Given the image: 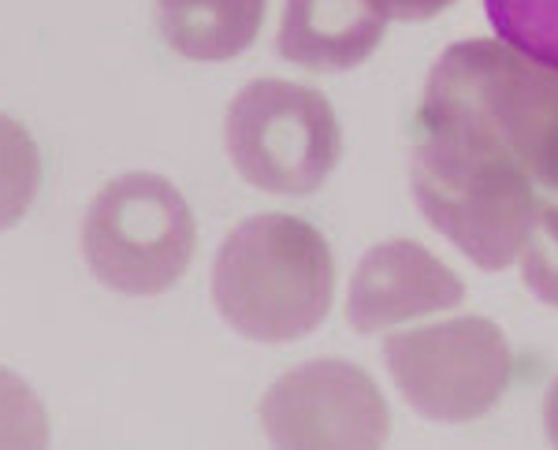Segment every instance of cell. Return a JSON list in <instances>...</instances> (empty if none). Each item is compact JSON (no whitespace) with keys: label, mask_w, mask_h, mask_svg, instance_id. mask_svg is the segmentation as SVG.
<instances>
[{"label":"cell","mask_w":558,"mask_h":450,"mask_svg":"<svg viewBox=\"0 0 558 450\" xmlns=\"http://www.w3.org/2000/svg\"><path fill=\"white\" fill-rule=\"evenodd\" d=\"M395 387L421 417L465 425L499 406L514 376L510 343L492 320L454 317L384 343Z\"/></svg>","instance_id":"5"},{"label":"cell","mask_w":558,"mask_h":450,"mask_svg":"<svg viewBox=\"0 0 558 450\" xmlns=\"http://www.w3.org/2000/svg\"><path fill=\"white\" fill-rule=\"evenodd\" d=\"M410 183L432 228L476 268L499 272L518 260L539 194L495 127L462 41L439 57L421 94Z\"/></svg>","instance_id":"1"},{"label":"cell","mask_w":558,"mask_h":450,"mask_svg":"<svg viewBox=\"0 0 558 450\" xmlns=\"http://www.w3.org/2000/svg\"><path fill=\"white\" fill-rule=\"evenodd\" d=\"M260 425L276 447L373 450L387 443L391 410L365 368L343 357H317L268 387Z\"/></svg>","instance_id":"6"},{"label":"cell","mask_w":558,"mask_h":450,"mask_svg":"<svg viewBox=\"0 0 558 450\" xmlns=\"http://www.w3.org/2000/svg\"><path fill=\"white\" fill-rule=\"evenodd\" d=\"M380 12L387 20H399V23H428L436 20L439 12L454 4V0H376Z\"/></svg>","instance_id":"15"},{"label":"cell","mask_w":558,"mask_h":450,"mask_svg":"<svg viewBox=\"0 0 558 450\" xmlns=\"http://www.w3.org/2000/svg\"><path fill=\"white\" fill-rule=\"evenodd\" d=\"M194 212L168 179L120 175L89 202L83 254L89 272L131 299L165 294L194 257Z\"/></svg>","instance_id":"3"},{"label":"cell","mask_w":558,"mask_h":450,"mask_svg":"<svg viewBox=\"0 0 558 450\" xmlns=\"http://www.w3.org/2000/svg\"><path fill=\"white\" fill-rule=\"evenodd\" d=\"M223 142L250 186L279 197L317 194L343 157L328 97L283 78H257L228 108Z\"/></svg>","instance_id":"4"},{"label":"cell","mask_w":558,"mask_h":450,"mask_svg":"<svg viewBox=\"0 0 558 450\" xmlns=\"http://www.w3.org/2000/svg\"><path fill=\"white\" fill-rule=\"evenodd\" d=\"M387 15L376 0H287L279 20V57L305 71H350L384 41Z\"/></svg>","instance_id":"9"},{"label":"cell","mask_w":558,"mask_h":450,"mask_svg":"<svg viewBox=\"0 0 558 450\" xmlns=\"http://www.w3.org/2000/svg\"><path fill=\"white\" fill-rule=\"evenodd\" d=\"M336 299V260L313 223L283 212L242 220L213 260L220 317L254 343H294L317 331Z\"/></svg>","instance_id":"2"},{"label":"cell","mask_w":558,"mask_h":450,"mask_svg":"<svg viewBox=\"0 0 558 450\" xmlns=\"http://www.w3.org/2000/svg\"><path fill=\"white\" fill-rule=\"evenodd\" d=\"M521 279L539 302L558 309V205L539 202L533 228L521 246Z\"/></svg>","instance_id":"14"},{"label":"cell","mask_w":558,"mask_h":450,"mask_svg":"<svg viewBox=\"0 0 558 450\" xmlns=\"http://www.w3.org/2000/svg\"><path fill=\"white\" fill-rule=\"evenodd\" d=\"M544 428H547V439H551V447H558V380L551 384V391H547Z\"/></svg>","instance_id":"16"},{"label":"cell","mask_w":558,"mask_h":450,"mask_svg":"<svg viewBox=\"0 0 558 450\" xmlns=\"http://www.w3.org/2000/svg\"><path fill=\"white\" fill-rule=\"evenodd\" d=\"M49 447V413L20 376L0 368V450Z\"/></svg>","instance_id":"13"},{"label":"cell","mask_w":558,"mask_h":450,"mask_svg":"<svg viewBox=\"0 0 558 450\" xmlns=\"http://www.w3.org/2000/svg\"><path fill=\"white\" fill-rule=\"evenodd\" d=\"M495 127L539 191L558 194V68L521 57L507 41H462Z\"/></svg>","instance_id":"7"},{"label":"cell","mask_w":558,"mask_h":450,"mask_svg":"<svg viewBox=\"0 0 558 450\" xmlns=\"http://www.w3.org/2000/svg\"><path fill=\"white\" fill-rule=\"evenodd\" d=\"M488 20L510 49L558 68V0H484Z\"/></svg>","instance_id":"12"},{"label":"cell","mask_w":558,"mask_h":450,"mask_svg":"<svg viewBox=\"0 0 558 450\" xmlns=\"http://www.w3.org/2000/svg\"><path fill=\"white\" fill-rule=\"evenodd\" d=\"M41 186L38 142L20 120L0 112V231L15 228L31 212Z\"/></svg>","instance_id":"11"},{"label":"cell","mask_w":558,"mask_h":450,"mask_svg":"<svg viewBox=\"0 0 558 450\" xmlns=\"http://www.w3.org/2000/svg\"><path fill=\"white\" fill-rule=\"evenodd\" d=\"M465 287L451 265L413 239H387L357 265L347 294V320L362 336L462 305Z\"/></svg>","instance_id":"8"},{"label":"cell","mask_w":558,"mask_h":450,"mask_svg":"<svg viewBox=\"0 0 558 450\" xmlns=\"http://www.w3.org/2000/svg\"><path fill=\"white\" fill-rule=\"evenodd\" d=\"M268 0H157V26L179 57L220 64L257 41Z\"/></svg>","instance_id":"10"}]
</instances>
